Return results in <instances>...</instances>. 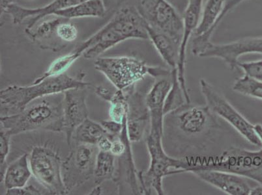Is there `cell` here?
<instances>
[{
  "mask_svg": "<svg viewBox=\"0 0 262 195\" xmlns=\"http://www.w3.org/2000/svg\"><path fill=\"white\" fill-rule=\"evenodd\" d=\"M147 23L135 6H123L98 32L76 48L86 59L99 58L120 42L129 39H149Z\"/></svg>",
  "mask_w": 262,
  "mask_h": 195,
  "instance_id": "1",
  "label": "cell"
},
{
  "mask_svg": "<svg viewBox=\"0 0 262 195\" xmlns=\"http://www.w3.org/2000/svg\"><path fill=\"white\" fill-rule=\"evenodd\" d=\"M56 95L37 99L20 113L1 116V128L11 136L36 130L63 132V97Z\"/></svg>",
  "mask_w": 262,
  "mask_h": 195,
  "instance_id": "2",
  "label": "cell"
},
{
  "mask_svg": "<svg viewBox=\"0 0 262 195\" xmlns=\"http://www.w3.org/2000/svg\"><path fill=\"white\" fill-rule=\"evenodd\" d=\"M85 73L76 77L66 74L52 76L29 86L11 85L0 92L1 116L21 112L33 101L51 95L63 93L66 90L86 88L90 83L85 82Z\"/></svg>",
  "mask_w": 262,
  "mask_h": 195,
  "instance_id": "3",
  "label": "cell"
},
{
  "mask_svg": "<svg viewBox=\"0 0 262 195\" xmlns=\"http://www.w3.org/2000/svg\"><path fill=\"white\" fill-rule=\"evenodd\" d=\"M163 135L149 132L146 145L150 157L148 168L139 171V180L141 194L164 195L163 179L168 176L186 173L190 163L189 159H178L169 156L164 151Z\"/></svg>",
  "mask_w": 262,
  "mask_h": 195,
  "instance_id": "4",
  "label": "cell"
},
{
  "mask_svg": "<svg viewBox=\"0 0 262 195\" xmlns=\"http://www.w3.org/2000/svg\"><path fill=\"white\" fill-rule=\"evenodd\" d=\"M194 170L225 171L246 178L262 185V148L255 151L232 148L214 160L204 162L190 160L188 172Z\"/></svg>",
  "mask_w": 262,
  "mask_h": 195,
  "instance_id": "5",
  "label": "cell"
},
{
  "mask_svg": "<svg viewBox=\"0 0 262 195\" xmlns=\"http://www.w3.org/2000/svg\"><path fill=\"white\" fill-rule=\"evenodd\" d=\"M95 69L105 76L118 90H125L149 76L151 66L131 56L97 58Z\"/></svg>",
  "mask_w": 262,
  "mask_h": 195,
  "instance_id": "6",
  "label": "cell"
},
{
  "mask_svg": "<svg viewBox=\"0 0 262 195\" xmlns=\"http://www.w3.org/2000/svg\"><path fill=\"white\" fill-rule=\"evenodd\" d=\"M200 86L206 100L207 107L214 115L220 116L236 130L248 142L260 147V139L252 125L225 97L220 94L208 81L201 79Z\"/></svg>",
  "mask_w": 262,
  "mask_h": 195,
  "instance_id": "7",
  "label": "cell"
},
{
  "mask_svg": "<svg viewBox=\"0 0 262 195\" xmlns=\"http://www.w3.org/2000/svg\"><path fill=\"white\" fill-rule=\"evenodd\" d=\"M29 161L32 175L49 194L68 193L62 176L63 161L53 150L35 147L31 152Z\"/></svg>",
  "mask_w": 262,
  "mask_h": 195,
  "instance_id": "8",
  "label": "cell"
},
{
  "mask_svg": "<svg viewBox=\"0 0 262 195\" xmlns=\"http://www.w3.org/2000/svg\"><path fill=\"white\" fill-rule=\"evenodd\" d=\"M137 8L147 25L170 35L182 44V16L167 0H137Z\"/></svg>",
  "mask_w": 262,
  "mask_h": 195,
  "instance_id": "9",
  "label": "cell"
},
{
  "mask_svg": "<svg viewBox=\"0 0 262 195\" xmlns=\"http://www.w3.org/2000/svg\"><path fill=\"white\" fill-rule=\"evenodd\" d=\"M95 145L75 143L62 164V176L68 192L94 175L97 153Z\"/></svg>",
  "mask_w": 262,
  "mask_h": 195,
  "instance_id": "10",
  "label": "cell"
},
{
  "mask_svg": "<svg viewBox=\"0 0 262 195\" xmlns=\"http://www.w3.org/2000/svg\"><path fill=\"white\" fill-rule=\"evenodd\" d=\"M249 54H262V37H247L226 44H207L200 58H214L225 62L230 70H238L241 56Z\"/></svg>",
  "mask_w": 262,
  "mask_h": 195,
  "instance_id": "11",
  "label": "cell"
},
{
  "mask_svg": "<svg viewBox=\"0 0 262 195\" xmlns=\"http://www.w3.org/2000/svg\"><path fill=\"white\" fill-rule=\"evenodd\" d=\"M203 3L204 0H188L187 6L182 15L183 22V36L180 46L178 72L179 82L184 92L188 103H190V99L185 79L187 48L190 38L193 36V34L201 22Z\"/></svg>",
  "mask_w": 262,
  "mask_h": 195,
  "instance_id": "12",
  "label": "cell"
},
{
  "mask_svg": "<svg viewBox=\"0 0 262 195\" xmlns=\"http://www.w3.org/2000/svg\"><path fill=\"white\" fill-rule=\"evenodd\" d=\"M85 88H77L63 92V132L71 147L74 132L88 118Z\"/></svg>",
  "mask_w": 262,
  "mask_h": 195,
  "instance_id": "13",
  "label": "cell"
},
{
  "mask_svg": "<svg viewBox=\"0 0 262 195\" xmlns=\"http://www.w3.org/2000/svg\"><path fill=\"white\" fill-rule=\"evenodd\" d=\"M155 82L146 96V103L150 114L149 132L164 134V105L172 84V71L170 75L155 79Z\"/></svg>",
  "mask_w": 262,
  "mask_h": 195,
  "instance_id": "14",
  "label": "cell"
},
{
  "mask_svg": "<svg viewBox=\"0 0 262 195\" xmlns=\"http://www.w3.org/2000/svg\"><path fill=\"white\" fill-rule=\"evenodd\" d=\"M128 103L127 131L131 142L141 141L150 127V114L146 106V96L137 91L135 85L124 90Z\"/></svg>",
  "mask_w": 262,
  "mask_h": 195,
  "instance_id": "15",
  "label": "cell"
},
{
  "mask_svg": "<svg viewBox=\"0 0 262 195\" xmlns=\"http://www.w3.org/2000/svg\"><path fill=\"white\" fill-rule=\"evenodd\" d=\"M170 114L173 115L176 127L183 134L196 135L208 130L213 113L207 106L192 105L189 103Z\"/></svg>",
  "mask_w": 262,
  "mask_h": 195,
  "instance_id": "16",
  "label": "cell"
},
{
  "mask_svg": "<svg viewBox=\"0 0 262 195\" xmlns=\"http://www.w3.org/2000/svg\"><path fill=\"white\" fill-rule=\"evenodd\" d=\"M190 173L229 195H250L253 188L248 182L247 178L225 171L194 170Z\"/></svg>",
  "mask_w": 262,
  "mask_h": 195,
  "instance_id": "17",
  "label": "cell"
},
{
  "mask_svg": "<svg viewBox=\"0 0 262 195\" xmlns=\"http://www.w3.org/2000/svg\"><path fill=\"white\" fill-rule=\"evenodd\" d=\"M84 1L85 0H54L47 6L38 8H26L18 4H13L6 9L4 14L11 16L14 25H20L30 18L29 22L26 28L32 29L46 16L54 15L56 12Z\"/></svg>",
  "mask_w": 262,
  "mask_h": 195,
  "instance_id": "18",
  "label": "cell"
},
{
  "mask_svg": "<svg viewBox=\"0 0 262 195\" xmlns=\"http://www.w3.org/2000/svg\"><path fill=\"white\" fill-rule=\"evenodd\" d=\"M56 16L43 21L32 29H25L26 35L40 48L54 52L60 51L68 46L59 39L56 33L57 28L65 18Z\"/></svg>",
  "mask_w": 262,
  "mask_h": 195,
  "instance_id": "19",
  "label": "cell"
},
{
  "mask_svg": "<svg viewBox=\"0 0 262 195\" xmlns=\"http://www.w3.org/2000/svg\"><path fill=\"white\" fill-rule=\"evenodd\" d=\"M147 35L159 55L171 70L178 69L181 43L166 33L146 25Z\"/></svg>",
  "mask_w": 262,
  "mask_h": 195,
  "instance_id": "20",
  "label": "cell"
},
{
  "mask_svg": "<svg viewBox=\"0 0 262 195\" xmlns=\"http://www.w3.org/2000/svg\"><path fill=\"white\" fill-rule=\"evenodd\" d=\"M32 175L29 156L25 154L6 168L2 180L7 190L16 189L26 186Z\"/></svg>",
  "mask_w": 262,
  "mask_h": 195,
  "instance_id": "21",
  "label": "cell"
},
{
  "mask_svg": "<svg viewBox=\"0 0 262 195\" xmlns=\"http://www.w3.org/2000/svg\"><path fill=\"white\" fill-rule=\"evenodd\" d=\"M107 11L102 0H85L70 8L56 12L55 16L71 19L84 17H102Z\"/></svg>",
  "mask_w": 262,
  "mask_h": 195,
  "instance_id": "22",
  "label": "cell"
},
{
  "mask_svg": "<svg viewBox=\"0 0 262 195\" xmlns=\"http://www.w3.org/2000/svg\"><path fill=\"white\" fill-rule=\"evenodd\" d=\"M116 158L111 152H98L94 175L95 184L100 185L104 181L109 180L118 182L120 178L116 175Z\"/></svg>",
  "mask_w": 262,
  "mask_h": 195,
  "instance_id": "23",
  "label": "cell"
},
{
  "mask_svg": "<svg viewBox=\"0 0 262 195\" xmlns=\"http://www.w3.org/2000/svg\"><path fill=\"white\" fill-rule=\"evenodd\" d=\"M107 134L101 124L87 118L73 133V142L75 143H83L95 145L102 135Z\"/></svg>",
  "mask_w": 262,
  "mask_h": 195,
  "instance_id": "24",
  "label": "cell"
},
{
  "mask_svg": "<svg viewBox=\"0 0 262 195\" xmlns=\"http://www.w3.org/2000/svg\"><path fill=\"white\" fill-rule=\"evenodd\" d=\"M83 56L82 52L77 48L74 49L70 54L64 55L59 58L55 59L52 62L45 72L40 77L37 78L33 83L42 82V80L52 76H57L65 74L76 61L80 57Z\"/></svg>",
  "mask_w": 262,
  "mask_h": 195,
  "instance_id": "25",
  "label": "cell"
},
{
  "mask_svg": "<svg viewBox=\"0 0 262 195\" xmlns=\"http://www.w3.org/2000/svg\"><path fill=\"white\" fill-rule=\"evenodd\" d=\"M171 71H172V84L166 97L165 105H164L165 116L172 113L185 104H189L187 103L184 92L179 82L178 69H173Z\"/></svg>",
  "mask_w": 262,
  "mask_h": 195,
  "instance_id": "26",
  "label": "cell"
},
{
  "mask_svg": "<svg viewBox=\"0 0 262 195\" xmlns=\"http://www.w3.org/2000/svg\"><path fill=\"white\" fill-rule=\"evenodd\" d=\"M232 89L238 93L262 101V81L244 75L233 83Z\"/></svg>",
  "mask_w": 262,
  "mask_h": 195,
  "instance_id": "27",
  "label": "cell"
},
{
  "mask_svg": "<svg viewBox=\"0 0 262 195\" xmlns=\"http://www.w3.org/2000/svg\"><path fill=\"white\" fill-rule=\"evenodd\" d=\"M57 35L64 43L68 44L75 41L77 39L78 30L75 23L65 18L57 28Z\"/></svg>",
  "mask_w": 262,
  "mask_h": 195,
  "instance_id": "28",
  "label": "cell"
},
{
  "mask_svg": "<svg viewBox=\"0 0 262 195\" xmlns=\"http://www.w3.org/2000/svg\"><path fill=\"white\" fill-rule=\"evenodd\" d=\"M11 135L6 130L1 128L0 131V161H1V180L6 171V163L9 150H10V140Z\"/></svg>",
  "mask_w": 262,
  "mask_h": 195,
  "instance_id": "29",
  "label": "cell"
},
{
  "mask_svg": "<svg viewBox=\"0 0 262 195\" xmlns=\"http://www.w3.org/2000/svg\"><path fill=\"white\" fill-rule=\"evenodd\" d=\"M238 67L244 71L245 75L262 81V59L244 63L239 62Z\"/></svg>",
  "mask_w": 262,
  "mask_h": 195,
  "instance_id": "30",
  "label": "cell"
},
{
  "mask_svg": "<svg viewBox=\"0 0 262 195\" xmlns=\"http://www.w3.org/2000/svg\"><path fill=\"white\" fill-rule=\"evenodd\" d=\"M127 120V119L123 124H121L110 119L102 121L101 124L108 134L113 135V136H119L122 132L124 123Z\"/></svg>",
  "mask_w": 262,
  "mask_h": 195,
  "instance_id": "31",
  "label": "cell"
},
{
  "mask_svg": "<svg viewBox=\"0 0 262 195\" xmlns=\"http://www.w3.org/2000/svg\"><path fill=\"white\" fill-rule=\"evenodd\" d=\"M42 192L37 189L33 185H26V186L20 188H16V189H11L7 190L6 194L8 195H38L42 194Z\"/></svg>",
  "mask_w": 262,
  "mask_h": 195,
  "instance_id": "32",
  "label": "cell"
},
{
  "mask_svg": "<svg viewBox=\"0 0 262 195\" xmlns=\"http://www.w3.org/2000/svg\"><path fill=\"white\" fill-rule=\"evenodd\" d=\"M113 135L108 134H104L97 141L96 147L99 151L110 152L113 145Z\"/></svg>",
  "mask_w": 262,
  "mask_h": 195,
  "instance_id": "33",
  "label": "cell"
},
{
  "mask_svg": "<svg viewBox=\"0 0 262 195\" xmlns=\"http://www.w3.org/2000/svg\"><path fill=\"white\" fill-rule=\"evenodd\" d=\"M95 92L97 96L101 98V99H103L104 101L110 102L112 99H113L116 90L111 89V88L100 85V86L95 87Z\"/></svg>",
  "mask_w": 262,
  "mask_h": 195,
  "instance_id": "34",
  "label": "cell"
},
{
  "mask_svg": "<svg viewBox=\"0 0 262 195\" xmlns=\"http://www.w3.org/2000/svg\"><path fill=\"white\" fill-rule=\"evenodd\" d=\"M167 1L177 9L181 15H182L188 3V0H167Z\"/></svg>",
  "mask_w": 262,
  "mask_h": 195,
  "instance_id": "35",
  "label": "cell"
},
{
  "mask_svg": "<svg viewBox=\"0 0 262 195\" xmlns=\"http://www.w3.org/2000/svg\"><path fill=\"white\" fill-rule=\"evenodd\" d=\"M102 1H103L104 6L106 7V10L108 11L110 9L120 6L121 4L128 1V0H102Z\"/></svg>",
  "mask_w": 262,
  "mask_h": 195,
  "instance_id": "36",
  "label": "cell"
},
{
  "mask_svg": "<svg viewBox=\"0 0 262 195\" xmlns=\"http://www.w3.org/2000/svg\"><path fill=\"white\" fill-rule=\"evenodd\" d=\"M20 0H1V16L3 15L6 9L13 4H18Z\"/></svg>",
  "mask_w": 262,
  "mask_h": 195,
  "instance_id": "37",
  "label": "cell"
},
{
  "mask_svg": "<svg viewBox=\"0 0 262 195\" xmlns=\"http://www.w3.org/2000/svg\"><path fill=\"white\" fill-rule=\"evenodd\" d=\"M250 195H262V185L252 188Z\"/></svg>",
  "mask_w": 262,
  "mask_h": 195,
  "instance_id": "38",
  "label": "cell"
},
{
  "mask_svg": "<svg viewBox=\"0 0 262 195\" xmlns=\"http://www.w3.org/2000/svg\"><path fill=\"white\" fill-rule=\"evenodd\" d=\"M254 127L255 130H256L257 134H258L259 139H260L261 140L262 144V125H259V124H258V125H254Z\"/></svg>",
  "mask_w": 262,
  "mask_h": 195,
  "instance_id": "39",
  "label": "cell"
},
{
  "mask_svg": "<svg viewBox=\"0 0 262 195\" xmlns=\"http://www.w3.org/2000/svg\"><path fill=\"white\" fill-rule=\"evenodd\" d=\"M99 192H101V188H100L99 185H97V187L95 188V189L94 190V191H92L91 194H100Z\"/></svg>",
  "mask_w": 262,
  "mask_h": 195,
  "instance_id": "40",
  "label": "cell"
},
{
  "mask_svg": "<svg viewBox=\"0 0 262 195\" xmlns=\"http://www.w3.org/2000/svg\"><path fill=\"white\" fill-rule=\"evenodd\" d=\"M26 2H32L33 0H25Z\"/></svg>",
  "mask_w": 262,
  "mask_h": 195,
  "instance_id": "41",
  "label": "cell"
}]
</instances>
